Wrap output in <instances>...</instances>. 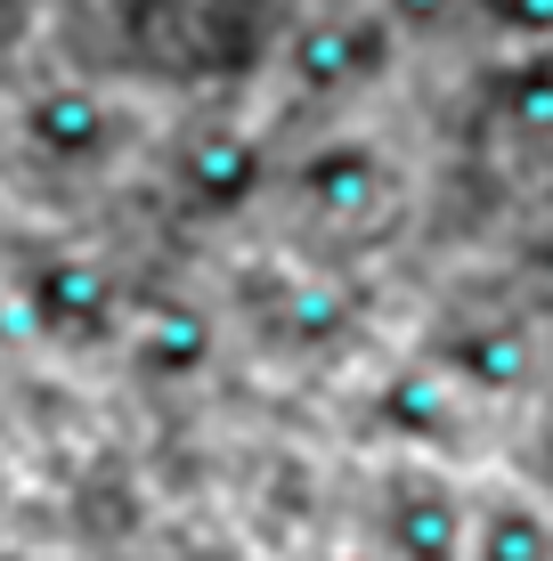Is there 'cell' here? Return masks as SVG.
<instances>
[{"label": "cell", "mask_w": 553, "mask_h": 561, "mask_svg": "<svg viewBox=\"0 0 553 561\" xmlns=\"http://www.w3.org/2000/svg\"><path fill=\"white\" fill-rule=\"evenodd\" d=\"M464 496L431 463H407L383 489V561H464Z\"/></svg>", "instance_id": "1"}, {"label": "cell", "mask_w": 553, "mask_h": 561, "mask_svg": "<svg viewBox=\"0 0 553 561\" xmlns=\"http://www.w3.org/2000/svg\"><path fill=\"white\" fill-rule=\"evenodd\" d=\"M114 139V114L99 90H82V82H49V90H33L25 99V147L33 154H49V163H90V154H106Z\"/></svg>", "instance_id": "2"}, {"label": "cell", "mask_w": 553, "mask_h": 561, "mask_svg": "<svg viewBox=\"0 0 553 561\" xmlns=\"http://www.w3.org/2000/svg\"><path fill=\"white\" fill-rule=\"evenodd\" d=\"M180 187H187V204H204V211H228V204H244L261 187V147L244 139V130H196L180 154Z\"/></svg>", "instance_id": "3"}, {"label": "cell", "mask_w": 553, "mask_h": 561, "mask_svg": "<svg viewBox=\"0 0 553 561\" xmlns=\"http://www.w3.org/2000/svg\"><path fill=\"white\" fill-rule=\"evenodd\" d=\"M383 49H391V33L375 25V16H318V25L293 42V73L310 90H342V82H358V73L383 66Z\"/></svg>", "instance_id": "4"}, {"label": "cell", "mask_w": 553, "mask_h": 561, "mask_svg": "<svg viewBox=\"0 0 553 561\" xmlns=\"http://www.w3.org/2000/svg\"><path fill=\"white\" fill-rule=\"evenodd\" d=\"M33 318L49 334H99L106 325V277L90 261H42L33 277Z\"/></svg>", "instance_id": "5"}, {"label": "cell", "mask_w": 553, "mask_h": 561, "mask_svg": "<svg viewBox=\"0 0 553 561\" xmlns=\"http://www.w3.org/2000/svg\"><path fill=\"white\" fill-rule=\"evenodd\" d=\"M464 561H553V520L538 505H488L464 529Z\"/></svg>", "instance_id": "6"}, {"label": "cell", "mask_w": 553, "mask_h": 561, "mask_svg": "<svg viewBox=\"0 0 553 561\" xmlns=\"http://www.w3.org/2000/svg\"><path fill=\"white\" fill-rule=\"evenodd\" d=\"M301 187H310L326 211H358L375 187H383V163H375L367 147L342 139V147H326V154H310V163H301Z\"/></svg>", "instance_id": "7"}, {"label": "cell", "mask_w": 553, "mask_h": 561, "mask_svg": "<svg viewBox=\"0 0 553 561\" xmlns=\"http://www.w3.org/2000/svg\"><path fill=\"white\" fill-rule=\"evenodd\" d=\"M448 366H456L464 382H521L529 334H521V325H472L464 342H448Z\"/></svg>", "instance_id": "8"}, {"label": "cell", "mask_w": 553, "mask_h": 561, "mask_svg": "<svg viewBox=\"0 0 553 561\" xmlns=\"http://www.w3.org/2000/svg\"><path fill=\"white\" fill-rule=\"evenodd\" d=\"M497 90H505V123H521V130H545L553 123V57L545 49L512 57V66L497 73Z\"/></svg>", "instance_id": "9"}, {"label": "cell", "mask_w": 553, "mask_h": 561, "mask_svg": "<svg viewBox=\"0 0 553 561\" xmlns=\"http://www.w3.org/2000/svg\"><path fill=\"white\" fill-rule=\"evenodd\" d=\"M512 42H553V0H481Z\"/></svg>", "instance_id": "10"}, {"label": "cell", "mask_w": 553, "mask_h": 561, "mask_svg": "<svg viewBox=\"0 0 553 561\" xmlns=\"http://www.w3.org/2000/svg\"><path fill=\"white\" fill-rule=\"evenodd\" d=\"M383 9L399 16V25H448V16L472 9V0H383Z\"/></svg>", "instance_id": "11"}, {"label": "cell", "mask_w": 553, "mask_h": 561, "mask_svg": "<svg viewBox=\"0 0 553 561\" xmlns=\"http://www.w3.org/2000/svg\"><path fill=\"white\" fill-rule=\"evenodd\" d=\"M0 342H9V301H0Z\"/></svg>", "instance_id": "12"}, {"label": "cell", "mask_w": 553, "mask_h": 561, "mask_svg": "<svg viewBox=\"0 0 553 561\" xmlns=\"http://www.w3.org/2000/svg\"><path fill=\"white\" fill-rule=\"evenodd\" d=\"M342 561H383V553H342Z\"/></svg>", "instance_id": "13"}]
</instances>
